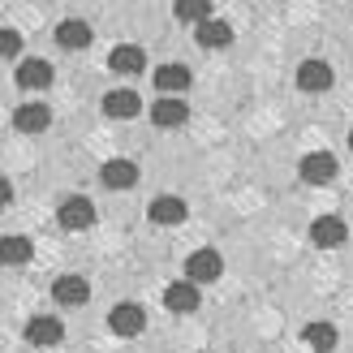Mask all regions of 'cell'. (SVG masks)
<instances>
[{
    "instance_id": "cell-1",
    "label": "cell",
    "mask_w": 353,
    "mask_h": 353,
    "mask_svg": "<svg viewBox=\"0 0 353 353\" xmlns=\"http://www.w3.org/2000/svg\"><path fill=\"white\" fill-rule=\"evenodd\" d=\"M57 220H61V228H69V233H82V228H91V224H95V203H91V199H82V194H74V199H65V203H61Z\"/></svg>"
},
{
    "instance_id": "cell-2",
    "label": "cell",
    "mask_w": 353,
    "mask_h": 353,
    "mask_svg": "<svg viewBox=\"0 0 353 353\" xmlns=\"http://www.w3.org/2000/svg\"><path fill=\"white\" fill-rule=\"evenodd\" d=\"M220 272H224V259L216 250H194L185 259V280L190 285H211V280H220Z\"/></svg>"
},
{
    "instance_id": "cell-3",
    "label": "cell",
    "mask_w": 353,
    "mask_h": 353,
    "mask_svg": "<svg viewBox=\"0 0 353 353\" xmlns=\"http://www.w3.org/2000/svg\"><path fill=\"white\" fill-rule=\"evenodd\" d=\"M108 327L117 332V336H138V332L147 327V314H143L138 302H117L108 310Z\"/></svg>"
},
{
    "instance_id": "cell-4",
    "label": "cell",
    "mask_w": 353,
    "mask_h": 353,
    "mask_svg": "<svg viewBox=\"0 0 353 353\" xmlns=\"http://www.w3.org/2000/svg\"><path fill=\"white\" fill-rule=\"evenodd\" d=\"M310 241L319 245V250H336V245L349 241V224L341 216H319L310 224Z\"/></svg>"
},
{
    "instance_id": "cell-5",
    "label": "cell",
    "mask_w": 353,
    "mask_h": 353,
    "mask_svg": "<svg viewBox=\"0 0 353 353\" xmlns=\"http://www.w3.org/2000/svg\"><path fill=\"white\" fill-rule=\"evenodd\" d=\"M297 172H302V181H310V185H327L332 176H336V155L332 151H310V155H302Z\"/></svg>"
},
{
    "instance_id": "cell-6",
    "label": "cell",
    "mask_w": 353,
    "mask_h": 353,
    "mask_svg": "<svg viewBox=\"0 0 353 353\" xmlns=\"http://www.w3.org/2000/svg\"><path fill=\"white\" fill-rule=\"evenodd\" d=\"M185 117H190V103H185V99H176V95H164V99H155V103H151V121H155L160 130L185 125Z\"/></svg>"
},
{
    "instance_id": "cell-7",
    "label": "cell",
    "mask_w": 353,
    "mask_h": 353,
    "mask_svg": "<svg viewBox=\"0 0 353 353\" xmlns=\"http://www.w3.org/2000/svg\"><path fill=\"white\" fill-rule=\"evenodd\" d=\"M332 82H336V74H332V65L327 61H302V65H297V86H302V91H327V86Z\"/></svg>"
},
{
    "instance_id": "cell-8",
    "label": "cell",
    "mask_w": 353,
    "mask_h": 353,
    "mask_svg": "<svg viewBox=\"0 0 353 353\" xmlns=\"http://www.w3.org/2000/svg\"><path fill=\"white\" fill-rule=\"evenodd\" d=\"M108 69H112V74H125V78H134V74H143V69H147V52L138 48V43H121V48H112Z\"/></svg>"
},
{
    "instance_id": "cell-9",
    "label": "cell",
    "mask_w": 353,
    "mask_h": 353,
    "mask_svg": "<svg viewBox=\"0 0 353 353\" xmlns=\"http://www.w3.org/2000/svg\"><path fill=\"white\" fill-rule=\"evenodd\" d=\"M199 285H190V280H176V285H168L164 289V306L172 310V314H194L199 310Z\"/></svg>"
},
{
    "instance_id": "cell-10",
    "label": "cell",
    "mask_w": 353,
    "mask_h": 353,
    "mask_svg": "<svg viewBox=\"0 0 353 353\" xmlns=\"http://www.w3.org/2000/svg\"><path fill=\"white\" fill-rule=\"evenodd\" d=\"M61 336H65V327H61V319H52V314H34V319L26 323V341L39 345V349L61 345Z\"/></svg>"
},
{
    "instance_id": "cell-11",
    "label": "cell",
    "mask_w": 353,
    "mask_h": 353,
    "mask_svg": "<svg viewBox=\"0 0 353 353\" xmlns=\"http://www.w3.org/2000/svg\"><path fill=\"white\" fill-rule=\"evenodd\" d=\"M52 297H57V306H86L91 302V285L82 276H61L52 285Z\"/></svg>"
},
{
    "instance_id": "cell-12",
    "label": "cell",
    "mask_w": 353,
    "mask_h": 353,
    "mask_svg": "<svg viewBox=\"0 0 353 353\" xmlns=\"http://www.w3.org/2000/svg\"><path fill=\"white\" fill-rule=\"evenodd\" d=\"M13 125L22 134H43L52 125V108L48 103H22V108L13 112Z\"/></svg>"
},
{
    "instance_id": "cell-13",
    "label": "cell",
    "mask_w": 353,
    "mask_h": 353,
    "mask_svg": "<svg viewBox=\"0 0 353 353\" xmlns=\"http://www.w3.org/2000/svg\"><path fill=\"white\" fill-rule=\"evenodd\" d=\"M151 78H155V86H160L164 95H176V99H181V95L190 91V69H185V65H160Z\"/></svg>"
},
{
    "instance_id": "cell-14",
    "label": "cell",
    "mask_w": 353,
    "mask_h": 353,
    "mask_svg": "<svg viewBox=\"0 0 353 353\" xmlns=\"http://www.w3.org/2000/svg\"><path fill=\"white\" fill-rule=\"evenodd\" d=\"M99 181L108 185V190H130L138 181V164L134 160H108L99 168Z\"/></svg>"
},
{
    "instance_id": "cell-15",
    "label": "cell",
    "mask_w": 353,
    "mask_h": 353,
    "mask_svg": "<svg viewBox=\"0 0 353 353\" xmlns=\"http://www.w3.org/2000/svg\"><path fill=\"white\" fill-rule=\"evenodd\" d=\"M138 108H143V99H138L134 91H125V86H121V91H108V95H103V112L117 117V121L138 117Z\"/></svg>"
},
{
    "instance_id": "cell-16",
    "label": "cell",
    "mask_w": 353,
    "mask_h": 353,
    "mask_svg": "<svg viewBox=\"0 0 353 353\" xmlns=\"http://www.w3.org/2000/svg\"><path fill=\"white\" fill-rule=\"evenodd\" d=\"M57 43H61V48H69V52L91 48V26L78 22V17H65V22L57 26Z\"/></svg>"
},
{
    "instance_id": "cell-17",
    "label": "cell",
    "mask_w": 353,
    "mask_h": 353,
    "mask_svg": "<svg viewBox=\"0 0 353 353\" xmlns=\"http://www.w3.org/2000/svg\"><path fill=\"white\" fill-rule=\"evenodd\" d=\"M194 39H199L203 48H228V43H233V26L220 22V17H211V22L194 26Z\"/></svg>"
},
{
    "instance_id": "cell-18",
    "label": "cell",
    "mask_w": 353,
    "mask_h": 353,
    "mask_svg": "<svg viewBox=\"0 0 353 353\" xmlns=\"http://www.w3.org/2000/svg\"><path fill=\"white\" fill-rule=\"evenodd\" d=\"M151 220L155 224H181L185 220V199H176V194H160V199L151 203Z\"/></svg>"
},
{
    "instance_id": "cell-19",
    "label": "cell",
    "mask_w": 353,
    "mask_h": 353,
    "mask_svg": "<svg viewBox=\"0 0 353 353\" xmlns=\"http://www.w3.org/2000/svg\"><path fill=\"white\" fill-rule=\"evenodd\" d=\"M17 86H26V91H34V86H52V65L48 61H22L17 65Z\"/></svg>"
},
{
    "instance_id": "cell-20",
    "label": "cell",
    "mask_w": 353,
    "mask_h": 353,
    "mask_svg": "<svg viewBox=\"0 0 353 353\" xmlns=\"http://www.w3.org/2000/svg\"><path fill=\"white\" fill-rule=\"evenodd\" d=\"M302 341L314 353H332V349H336V327H332V323H306L302 327Z\"/></svg>"
},
{
    "instance_id": "cell-21",
    "label": "cell",
    "mask_w": 353,
    "mask_h": 353,
    "mask_svg": "<svg viewBox=\"0 0 353 353\" xmlns=\"http://www.w3.org/2000/svg\"><path fill=\"white\" fill-rule=\"evenodd\" d=\"M172 13H176V22H194V26L211 22V5H207V0H181V5H172Z\"/></svg>"
},
{
    "instance_id": "cell-22",
    "label": "cell",
    "mask_w": 353,
    "mask_h": 353,
    "mask_svg": "<svg viewBox=\"0 0 353 353\" xmlns=\"http://www.w3.org/2000/svg\"><path fill=\"white\" fill-rule=\"evenodd\" d=\"M0 254H5V263H9V268H22V263L30 259V241L26 237H5V241H0Z\"/></svg>"
},
{
    "instance_id": "cell-23",
    "label": "cell",
    "mask_w": 353,
    "mask_h": 353,
    "mask_svg": "<svg viewBox=\"0 0 353 353\" xmlns=\"http://www.w3.org/2000/svg\"><path fill=\"white\" fill-rule=\"evenodd\" d=\"M0 52H5V57H17V52H22V34H17V30H0Z\"/></svg>"
},
{
    "instance_id": "cell-24",
    "label": "cell",
    "mask_w": 353,
    "mask_h": 353,
    "mask_svg": "<svg viewBox=\"0 0 353 353\" xmlns=\"http://www.w3.org/2000/svg\"><path fill=\"white\" fill-rule=\"evenodd\" d=\"M349 147H353V130H349Z\"/></svg>"
}]
</instances>
